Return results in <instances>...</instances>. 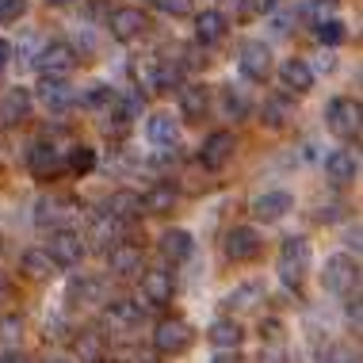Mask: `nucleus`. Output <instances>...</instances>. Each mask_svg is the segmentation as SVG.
I'll return each instance as SVG.
<instances>
[{
	"label": "nucleus",
	"mask_w": 363,
	"mask_h": 363,
	"mask_svg": "<svg viewBox=\"0 0 363 363\" xmlns=\"http://www.w3.org/2000/svg\"><path fill=\"white\" fill-rule=\"evenodd\" d=\"M225 4H233V8H245V0H225Z\"/></svg>",
	"instance_id": "603ef678"
},
{
	"label": "nucleus",
	"mask_w": 363,
	"mask_h": 363,
	"mask_svg": "<svg viewBox=\"0 0 363 363\" xmlns=\"http://www.w3.org/2000/svg\"><path fill=\"white\" fill-rule=\"evenodd\" d=\"M107 27H111V35L119 38V43H134V38L145 35L150 19H145V12H138V8H115L111 19H107Z\"/></svg>",
	"instance_id": "6e6552de"
},
{
	"label": "nucleus",
	"mask_w": 363,
	"mask_h": 363,
	"mask_svg": "<svg viewBox=\"0 0 363 363\" xmlns=\"http://www.w3.org/2000/svg\"><path fill=\"white\" fill-rule=\"evenodd\" d=\"M241 73L249 77V81H264V77L272 73V50L257 38H249V43H241V57H238Z\"/></svg>",
	"instance_id": "1a4fd4ad"
},
{
	"label": "nucleus",
	"mask_w": 363,
	"mask_h": 363,
	"mask_svg": "<svg viewBox=\"0 0 363 363\" xmlns=\"http://www.w3.org/2000/svg\"><path fill=\"white\" fill-rule=\"evenodd\" d=\"M180 107L188 119H199L207 111V88L203 84H180Z\"/></svg>",
	"instance_id": "cd10ccee"
},
{
	"label": "nucleus",
	"mask_w": 363,
	"mask_h": 363,
	"mask_svg": "<svg viewBox=\"0 0 363 363\" xmlns=\"http://www.w3.org/2000/svg\"><path fill=\"white\" fill-rule=\"evenodd\" d=\"M222 107H225L230 119H245V115H249V96H245V88L241 84H225L222 88Z\"/></svg>",
	"instance_id": "7c9ffc66"
},
{
	"label": "nucleus",
	"mask_w": 363,
	"mask_h": 363,
	"mask_svg": "<svg viewBox=\"0 0 363 363\" xmlns=\"http://www.w3.org/2000/svg\"><path fill=\"white\" fill-rule=\"evenodd\" d=\"M207 337H211V345L218 352H233L241 345V325H238V321H230V318H222V321H214V325H211Z\"/></svg>",
	"instance_id": "b1692460"
},
{
	"label": "nucleus",
	"mask_w": 363,
	"mask_h": 363,
	"mask_svg": "<svg viewBox=\"0 0 363 363\" xmlns=\"http://www.w3.org/2000/svg\"><path fill=\"white\" fill-rule=\"evenodd\" d=\"M211 363H238V356H233V352H218V356H214Z\"/></svg>",
	"instance_id": "3c124183"
},
{
	"label": "nucleus",
	"mask_w": 363,
	"mask_h": 363,
	"mask_svg": "<svg viewBox=\"0 0 363 363\" xmlns=\"http://www.w3.org/2000/svg\"><path fill=\"white\" fill-rule=\"evenodd\" d=\"M222 35H225V16L222 12H199V19H195V38L199 43H218Z\"/></svg>",
	"instance_id": "a878e982"
},
{
	"label": "nucleus",
	"mask_w": 363,
	"mask_h": 363,
	"mask_svg": "<svg viewBox=\"0 0 363 363\" xmlns=\"http://www.w3.org/2000/svg\"><path fill=\"white\" fill-rule=\"evenodd\" d=\"M233 150H238V142H233V134L230 130H214L207 142H203V150H199V161L207 164V169H225L230 164V157H233Z\"/></svg>",
	"instance_id": "9d476101"
},
{
	"label": "nucleus",
	"mask_w": 363,
	"mask_h": 363,
	"mask_svg": "<svg viewBox=\"0 0 363 363\" xmlns=\"http://www.w3.org/2000/svg\"><path fill=\"white\" fill-rule=\"evenodd\" d=\"M46 363H69V359H46Z\"/></svg>",
	"instance_id": "864d4df0"
},
{
	"label": "nucleus",
	"mask_w": 363,
	"mask_h": 363,
	"mask_svg": "<svg viewBox=\"0 0 363 363\" xmlns=\"http://www.w3.org/2000/svg\"><path fill=\"white\" fill-rule=\"evenodd\" d=\"M337 218H340V207H337V203H329V207L318 211V222H337Z\"/></svg>",
	"instance_id": "c03bdc74"
},
{
	"label": "nucleus",
	"mask_w": 363,
	"mask_h": 363,
	"mask_svg": "<svg viewBox=\"0 0 363 363\" xmlns=\"http://www.w3.org/2000/svg\"><path fill=\"white\" fill-rule=\"evenodd\" d=\"M107 264H111L115 276L130 279V276H138V272H142V249H138V245H123L119 241L111 252H107Z\"/></svg>",
	"instance_id": "4468645a"
},
{
	"label": "nucleus",
	"mask_w": 363,
	"mask_h": 363,
	"mask_svg": "<svg viewBox=\"0 0 363 363\" xmlns=\"http://www.w3.org/2000/svg\"><path fill=\"white\" fill-rule=\"evenodd\" d=\"M279 77H283V84H287L291 92H310V88H313V69L302 62V57H287L283 69H279Z\"/></svg>",
	"instance_id": "6ab92c4d"
},
{
	"label": "nucleus",
	"mask_w": 363,
	"mask_h": 363,
	"mask_svg": "<svg viewBox=\"0 0 363 363\" xmlns=\"http://www.w3.org/2000/svg\"><path fill=\"white\" fill-rule=\"evenodd\" d=\"M65 164H69L77 176H84V172L96 169V153L88 150V145H73V153H69V161H65Z\"/></svg>",
	"instance_id": "c9c22d12"
},
{
	"label": "nucleus",
	"mask_w": 363,
	"mask_h": 363,
	"mask_svg": "<svg viewBox=\"0 0 363 363\" xmlns=\"http://www.w3.org/2000/svg\"><path fill=\"white\" fill-rule=\"evenodd\" d=\"M0 249H4V238H0Z\"/></svg>",
	"instance_id": "6e6d98bb"
},
{
	"label": "nucleus",
	"mask_w": 363,
	"mask_h": 363,
	"mask_svg": "<svg viewBox=\"0 0 363 363\" xmlns=\"http://www.w3.org/2000/svg\"><path fill=\"white\" fill-rule=\"evenodd\" d=\"M8 57H12V43H4V38H0V73L8 69Z\"/></svg>",
	"instance_id": "de8ad7c7"
},
{
	"label": "nucleus",
	"mask_w": 363,
	"mask_h": 363,
	"mask_svg": "<svg viewBox=\"0 0 363 363\" xmlns=\"http://www.w3.org/2000/svg\"><path fill=\"white\" fill-rule=\"evenodd\" d=\"M77 65V50L69 43H50L43 54H38V69H43V77H69Z\"/></svg>",
	"instance_id": "0eeeda50"
},
{
	"label": "nucleus",
	"mask_w": 363,
	"mask_h": 363,
	"mask_svg": "<svg viewBox=\"0 0 363 363\" xmlns=\"http://www.w3.org/2000/svg\"><path fill=\"white\" fill-rule=\"evenodd\" d=\"M260 233L252 230V225H233L230 233H225V257L230 260H257L260 257Z\"/></svg>",
	"instance_id": "423d86ee"
},
{
	"label": "nucleus",
	"mask_w": 363,
	"mask_h": 363,
	"mask_svg": "<svg viewBox=\"0 0 363 363\" xmlns=\"http://www.w3.org/2000/svg\"><path fill=\"white\" fill-rule=\"evenodd\" d=\"M318 363H359V352L348 348V345H333V348L321 352Z\"/></svg>",
	"instance_id": "e433bc0d"
},
{
	"label": "nucleus",
	"mask_w": 363,
	"mask_h": 363,
	"mask_svg": "<svg viewBox=\"0 0 363 363\" xmlns=\"http://www.w3.org/2000/svg\"><path fill=\"white\" fill-rule=\"evenodd\" d=\"M46 257H50L57 268H77L84 260V241L77 238L73 230H57L50 245H46Z\"/></svg>",
	"instance_id": "39448f33"
},
{
	"label": "nucleus",
	"mask_w": 363,
	"mask_h": 363,
	"mask_svg": "<svg viewBox=\"0 0 363 363\" xmlns=\"http://www.w3.org/2000/svg\"><path fill=\"white\" fill-rule=\"evenodd\" d=\"M104 214H111V218H119V222L134 218V214H142V195L138 191H115L111 199H107Z\"/></svg>",
	"instance_id": "412c9836"
},
{
	"label": "nucleus",
	"mask_w": 363,
	"mask_h": 363,
	"mask_svg": "<svg viewBox=\"0 0 363 363\" xmlns=\"http://www.w3.org/2000/svg\"><path fill=\"white\" fill-rule=\"evenodd\" d=\"M69 211H73V203H65V199H38V214H35V218L43 225H57Z\"/></svg>",
	"instance_id": "473e14b6"
},
{
	"label": "nucleus",
	"mask_w": 363,
	"mask_h": 363,
	"mask_svg": "<svg viewBox=\"0 0 363 363\" xmlns=\"http://www.w3.org/2000/svg\"><path fill=\"white\" fill-rule=\"evenodd\" d=\"M142 298L150 306H164L172 298V276L169 272H145L142 276Z\"/></svg>",
	"instance_id": "a211bd4d"
},
{
	"label": "nucleus",
	"mask_w": 363,
	"mask_h": 363,
	"mask_svg": "<svg viewBox=\"0 0 363 363\" xmlns=\"http://www.w3.org/2000/svg\"><path fill=\"white\" fill-rule=\"evenodd\" d=\"M19 333H23V318H4L0 321V340H4V345H16Z\"/></svg>",
	"instance_id": "ea45409f"
},
{
	"label": "nucleus",
	"mask_w": 363,
	"mask_h": 363,
	"mask_svg": "<svg viewBox=\"0 0 363 363\" xmlns=\"http://www.w3.org/2000/svg\"><path fill=\"white\" fill-rule=\"evenodd\" d=\"M321 283H325L333 294H352L359 287V264H356V257H348V252L329 257L325 268H321Z\"/></svg>",
	"instance_id": "f03ea898"
},
{
	"label": "nucleus",
	"mask_w": 363,
	"mask_h": 363,
	"mask_svg": "<svg viewBox=\"0 0 363 363\" xmlns=\"http://www.w3.org/2000/svg\"><path fill=\"white\" fill-rule=\"evenodd\" d=\"M291 207H294V199L287 191H264V195H257V203H252V214H257L260 222H279Z\"/></svg>",
	"instance_id": "2eb2a0df"
},
{
	"label": "nucleus",
	"mask_w": 363,
	"mask_h": 363,
	"mask_svg": "<svg viewBox=\"0 0 363 363\" xmlns=\"http://www.w3.org/2000/svg\"><path fill=\"white\" fill-rule=\"evenodd\" d=\"M27 115H31V92L27 88H4V96H0V123L19 126Z\"/></svg>",
	"instance_id": "f8f14e48"
},
{
	"label": "nucleus",
	"mask_w": 363,
	"mask_h": 363,
	"mask_svg": "<svg viewBox=\"0 0 363 363\" xmlns=\"http://www.w3.org/2000/svg\"><path fill=\"white\" fill-rule=\"evenodd\" d=\"M161 252H164L172 264L188 260V257H191V233H188V230H169V233L161 238Z\"/></svg>",
	"instance_id": "393cba45"
},
{
	"label": "nucleus",
	"mask_w": 363,
	"mask_h": 363,
	"mask_svg": "<svg viewBox=\"0 0 363 363\" xmlns=\"http://www.w3.org/2000/svg\"><path fill=\"white\" fill-rule=\"evenodd\" d=\"M150 142L157 150H169V145L180 142V123L169 119V115H153L150 119Z\"/></svg>",
	"instance_id": "4be33fe9"
},
{
	"label": "nucleus",
	"mask_w": 363,
	"mask_h": 363,
	"mask_svg": "<svg viewBox=\"0 0 363 363\" xmlns=\"http://www.w3.org/2000/svg\"><path fill=\"white\" fill-rule=\"evenodd\" d=\"M27 164H31V172L38 180H54V176L65 169V157H62V150H54L50 142H38L31 150V157H27Z\"/></svg>",
	"instance_id": "ddd939ff"
},
{
	"label": "nucleus",
	"mask_w": 363,
	"mask_h": 363,
	"mask_svg": "<svg viewBox=\"0 0 363 363\" xmlns=\"http://www.w3.org/2000/svg\"><path fill=\"white\" fill-rule=\"evenodd\" d=\"M123 241V222L111 218V214H100V218L92 222V245L96 249H115V245Z\"/></svg>",
	"instance_id": "aec40b11"
},
{
	"label": "nucleus",
	"mask_w": 363,
	"mask_h": 363,
	"mask_svg": "<svg viewBox=\"0 0 363 363\" xmlns=\"http://www.w3.org/2000/svg\"><path fill=\"white\" fill-rule=\"evenodd\" d=\"M276 4H279V0H245V8H249V12H272Z\"/></svg>",
	"instance_id": "37998d69"
},
{
	"label": "nucleus",
	"mask_w": 363,
	"mask_h": 363,
	"mask_svg": "<svg viewBox=\"0 0 363 363\" xmlns=\"http://www.w3.org/2000/svg\"><path fill=\"white\" fill-rule=\"evenodd\" d=\"M54 268L57 264L46 257V249H31V252H23V272L31 279H50L54 276Z\"/></svg>",
	"instance_id": "c756f323"
},
{
	"label": "nucleus",
	"mask_w": 363,
	"mask_h": 363,
	"mask_svg": "<svg viewBox=\"0 0 363 363\" xmlns=\"http://www.w3.org/2000/svg\"><path fill=\"white\" fill-rule=\"evenodd\" d=\"M257 363H291V352L279 345V340H272L268 348H260V356H257Z\"/></svg>",
	"instance_id": "58836bf2"
},
{
	"label": "nucleus",
	"mask_w": 363,
	"mask_h": 363,
	"mask_svg": "<svg viewBox=\"0 0 363 363\" xmlns=\"http://www.w3.org/2000/svg\"><path fill=\"white\" fill-rule=\"evenodd\" d=\"M38 100H43V107H50V111H69L77 104V88L69 81H62V77H43Z\"/></svg>",
	"instance_id": "9b49d317"
},
{
	"label": "nucleus",
	"mask_w": 363,
	"mask_h": 363,
	"mask_svg": "<svg viewBox=\"0 0 363 363\" xmlns=\"http://www.w3.org/2000/svg\"><path fill=\"white\" fill-rule=\"evenodd\" d=\"M260 119L268 123V126H283V123L291 119V104L287 100H268V104L260 107Z\"/></svg>",
	"instance_id": "f704fd0d"
},
{
	"label": "nucleus",
	"mask_w": 363,
	"mask_h": 363,
	"mask_svg": "<svg viewBox=\"0 0 363 363\" xmlns=\"http://www.w3.org/2000/svg\"><path fill=\"white\" fill-rule=\"evenodd\" d=\"M359 115H363L359 100H352V96H340V100L329 104L325 119H329V130L337 134V138L356 142V138H359Z\"/></svg>",
	"instance_id": "7ed1b4c3"
},
{
	"label": "nucleus",
	"mask_w": 363,
	"mask_h": 363,
	"mask_svg": "<svg viewBox=\"0 0 363 363\" xmlns=\"http://www.w3.org/2000/svg\"><path fill=\"white\" fill-rule=\"evenodd\" d=\"M348 245H352V257L359 252V225H352V233H348Z\"/></svg>",
	"instance_id": "8fccbe9b"
},
{
	"label": "nucleus",
	"mask_w": 363,
	"mask_h": 363,
	"mask_svg": "<svg viewBox=\"0 0 363 363\" xmlns=\"http://www.w3.org/2000/svg\"><path fill=\"white\" fill-rule=\"evenodd\" d=\"M8 298H12V283H8L4 276H0V306H4Z\"/></svg>",
	"instance_id": "09e8293b"
},
{
	"label": "nucleus",
	"mask_w": 363,
	"mask_h": 363,
	"mask_svg": "<svg viewBox=\"0 0 363 363\" xmlns=\"http://www.w3.org/2000/svg\"><path fill=\"white\" fill-rule=\"evenodd\" d=\"M153 4L161 8L164 16H176V19H180V16H191V0H153Z\"/></svg>",
	"instance_id": "a19ab883"
},
{
	"label": "nucleus",
	"mask_w": 363,
	"mask_h": 363,
	"mask_svg": "<svg viewBox=\"0 0 363 363\" xmlns=\"http://www.w3.org/2000/svg\"><path fill=\"white\" fill-rule=\"evenodd\" d=\"M306 12H310V16H318V19H321V16H325V12H333V4H329V0H313V4L306 8Z\"/></svg>",
	"instance_id": "a18cd8bd"
},
{
	"label": "nucleus",
	"mask_w": 363,
	"mask_h": 363,
	"mask_svg": "<svg viewBox=\"0 0 363 363\" xmlns=\"http://www.w3.org/2000/svg\"><path fill=\"white\" fill-rule=\"evenodd\" d=\"M27 16V0H0V23H16Z\"/></svg>",
	"instance_id": "4c0bfd02"
},
{
	"label": "nucleus",
	"mask_w": 363,
	"mask_h": 363,
	"mask_svg": "<svg viewBox=\"0 0 363 363\" xmlns=\"http://www.w3.org/2000/svg\"><path fill=\"white\" fill-rule=\"evenodd\" d=\"M191 325L184 318H169V321H161L153 333V348L161 352V356H180L184 348H191Z\"/></svg>",
	"instance_id": "20e7f679"
},
{
	"label": "nucleus",
	"mask_w": 363,
	"mask_h": 363,
	"mask_svg": "<svg viewBox=\"0 0 363 363\" xmlns=\"http://www.w3.org/2000/svg\"><path fill=\"white\" fill-rule=\"evenodd\" d=\"M104 356H107V345L100 333H81L77 337V359L81 363H104Z\"/></svg>",
	"instance_id": "bb28decb"
},
{
	"label": "nucleus",
	"mask_w": 363,
	"mask_h": 363,
	"mask_svg": "<svg viewBox=\"0 0 363 363\" xmlns=\"http://www.w3.org/2000/svg\"><path fill=\"white\" fill-rule=\"evenodd\" d=\"M313 35H318V43H325V46H340L348 38L340 19H318V23H313Z\"/></svg>",
	"instance_id": "72a5a7b5"
},
{
	"label": "nucleus",
	"mask_w": 363,
	"mask_h": 363,
	"mask_svg": "<svg viewBox=\"0 0 363 363\" xmlns=\"http://www.w3.org/2000/svg\"><path fill=\"white\" fill-rule=\"evenodd\" d=\"M348 318H352V325H359V294L352 291V302H348Z\"/></svg>",
	"instance_id": "49530a36"
},
{
	"label": "nucleus",
	"mask_w": 363,
	"mask_h": 363,
	"mask_svg": "<svg viewBox=\"0 0 363 363\" xmlns=\"http://www.w3.org/2000/svg\"><path fill=\"white\" fill-rule=\"evenodd\" d=\"M104 100H107V104H111V92H107V88H104V84H96V88H92V92H88V96H84V104H92V107H96V104H104Z\"/></svg>",
	"instance_id": "79ce46f5"
},
{
	"label": "nucleus",
	"mask_w": 363,
	"mask_h": 363,
	"mask_svg": "<svg viewBox=\"0 0 363 363\" xmlns=\"http://www.w3.org/2000/svg\"><path fill=\"white\" fill-rule=\"evenodd\" d=\"M310 272V241L306 238H287L279 249V279L298 287Z\"/></svg>",
	"instance_id": "f257e3e1"
},
{
	"label": "nucleus",
	"mask_w": 363,
	"mask_h": 363,
	"mask_svg": "<svg viewBox=\"0 0 363 363\" xmlns=\"http://www.w3.org/2000/svg\"><path fill=\"white\" fill-rule=\"evenodd\" d=\"M142 318H145V310L138 306V302H130V298L111 302V306H107V325H111V329H119V333H126V329H138V325H142Z\"/></svg>",
	"instance_id": "dca6fc26"
},
{
	"label": "nucleus",
	"mask_w": 363,
	"mask_h": 363,
	"mask_svg": "<svg viewBox=\"0 0 363 363\" xmlns=\"http://www.w3.org/2000/svg\"><path fill=\"white\" fill-rule=\"evenodd\" d=\"M356 172H359L356 153L337 150V153H329V157H325V176H329L333 184H352V180H356Z\"/></svg>",
	"instance_id": "f3484780"
},
{
	"label": "nucleus",
	"mask_w": 363,
	"mask_h": 363,
	"mask_svg": "<svg viewBox=\"0 0 363 363\" xmlns=\"http://www.w3.org/2000/svg\"><path fill=\"white\" fill-rule=\"evenodd\" d=\"M172 207H176V191L169 188V184L153 188V191L142 199V211H145V214H161V211H172Z\"/></svg>",
	"instance_id": "2f4dec72"
},
{
	"label": "nucleus",
	"mask_w": 363,
	"mask_h": 363,
	"mask_svg": "<svg viewBox=\"0 0 363 363\" xmlns=\"http://www.w3.org/2000/svg\"><path fill=\"white\" fill-rule=\"evenodd\" d=\"M69 298L77 306H96V302H104V283L100 279H73Z\"/></svg>",
	"instance_id": "c85d7f7f"
},
{
	"label": "nucleus",
	"mask_w": 363,
	"mask_h": 363,
	"mask_svg": "<svg viewBox=\"0 0 363 363\" xmlns=\"http://www.w3.org/2000/svg\"><path fill=\"white\" fill-rule=\"evenodd\" d=\"M50 4H65V0H50Z\"/></svg>",
	"instance_id": "5fc2aeb1"
},
{
	"label": "nucleus",
	"mask_w": 363,
	"mask_h": 363,
	"mask_svg": "<svg viewBox=\"0 0 363 363\" xmlns=\"http://www.w3.org/2000/svg\"><path fill=\"white\" fill-rule=\"evenodd\" d=\"M260 298H264V283H241L238 291L225 294V306L233 313H245V310H257Z\"/></svg>",
	"instance_id": "5701e85b"
}]
</instances>
